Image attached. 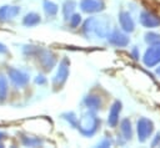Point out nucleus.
<instances>
[{"label":"nucleus","instance_id":"nucleus-1","mask_svg":"<svg viewBox=\"0 0 160 148\" xmlns=\"http://www.w3.org/2000/svg\"><path fill=\"white\" fill-rule=\"evenodd\" d=\"M84 34L89 37L91 35H96L99 37H104L109 35V29L108 24L104 19H98V17H90L84 22L82 26Z\"/></svg>","mask_w":160,"mask_h":148},{"label":"nucleus","instance_id":"nucleus-4","mask_svg":"<svg viewBox=\"0 0 160 148\" xmlns=\"http://www.w3.org/2000/svg\"><path fill=\"white\" fill-rule=\"evenodd\" d=\"M68 76H69V60L65 57L60 61L59 67H58V72L52 80V86L55 87V90L61 88V86L65 83Z\"/></svg>","mask_w":160,"mask_h":148},{"label":"nucleus","instance_id":"nucleus-29","mask_svg":"<svg viewBox=\"0 0 160 148\" xmlns=\"http://www.w3.org/2000/svg\"><path fill=\"white\" fill-rule=\"evenodd\" d=\"M158 73H159V75H160V67H159V68H158Z\"/></svg>","mask_w":160,"mask_h":148},{"label":"nucleus","instance_id":"nucleus-6","mask_svg":"<svg viewBox=\"0 0 160 148\" xmlns=\"http://www.w3.org/2000/svg\"><path fill=\"white\" fill-rule=\"evenodd\" d=\"M80 7L84 12H99L104 10L105 2L104 0H81L80 1Z\"/></svg>","mask_w":160,"mask_h":148},{"label":"nucleus","instance_id":"nucleus-11","mask_svg":"<svg viewBox=\"0 0 160 148\" xmlns=\"http://www.w3.org/2000/svg\"><path fill=\"white\" fill-rule=\"evenodd\" d=\"M121 111V103L119 101H116L111 108H110V112H109V118H108V122L111 127H115L118 121H119V113Z\"/></svg>","mask_w":160,"mask_h":148},{"label":"nucleus","instance_id":"nucleus-12","mask_svg":"<svg viewBox=\"0 0 160 148\" xmlns=\"http://www.w3.org/2000/svg\"><path fill=\"white\" fill-rule=\"evenodd\" d=\"M41 21V17L38 12H28L24 17H22V25L26 27H34L36 25H39Z\"/></svg>","mask_w":160,"mask_h":148},{"label":"nucleus","instance_id":"nucleus-23","mask_svg":"<svg viewBox=\"0 0 160 148\" xmlns=\"http://www.w3.org/2000/svg\"><path fill=\"white\" fill-rule=\"evenodd\" d=\"M146 41L148 42H159L160 41V35H156V34H148L146 35Z\"/></svg>","mask_w":160,"mask_h":148},{"label":"nucleus","instance_id":"nucleus-13","mask_svg":"<svg viewBox=\"0 0 160 148\" xmlns=\"http://www.w3.org/2000/svg\"><path fill=\"white\" fill-rule=\"evenodd\" d=\"M140 21L146 27H154V26H158L160 24V19L158 16L150 14V12H142L141 17H140Z\"/></svg>","mask_w":160,"mask_h":148},{"label":"nucleus","instance_id":"nucleus-24","mask_svg":"<svg viewBox=\"0 0 160 148\" xmlns=\"http://www.w3.org/2000/svg\"><path fill=\"white\" fill-rule=\"evenodd\" d=\"M35 83L36 85H45L46 83V78L42 75H39V76L35 77Z\"/></svg>","mask_w":160,"mask_h":148},{"label":"nucleus","instance_id":"nucleus-28","mask_svg":"<svg viewBox=\"0 0 160 148\" xmlns=\"http://www.w3.org/2000/svg\"><path fill=\"white\" fill-rule=\"evenodd\" d=\"M2 147H4V143H2L1 141H0V148H2Z\"/></svg>","mask_w":160,"mask_h":148},{"label":"nucleus","instance_id":"nucleus-5","mask_svg":"<svg viewBox=\"0 0 160 148\" xmlns=\"http://www.w3.org/2000/svg\"><path fill=\"white\" fill-rule=\"evenodd\" d=\"M36 55H39L40 65L42 66V68L45 71H50L54 67V65L56 63V56L51 51H49V50H41V49H39V51H38Z\"/></svg>","mask_w":160,"mask_h":148},{"label":"nucleus","instance_id":"nucleus-3","mask_svg":"<svg viewBox=\"0 0 160 148\" xmlns=\"http://www.w3.org/2000/svg\"><path fill=\"white\" fill-rule=\"evenodd\" d=\"M8 77L9 80L11 81V83L16 87V88H22L25 87L28 83H29V73L21 71V70H18V68H14V67H8Z\"/></svg>","mask_w":160,"mask_h":148},{"label":"nucleus","instance_id":"nucleus-22","mask_svg":"<svg viewBox=\"0 0 160 148\" xmlns=\"http://www.w3.org/2000/svg\"><path fill=\"white\" fill-rule=\"evenodd\" d=\"M62 117L64 118H66L72 126H76V122H78V119H76V117H75V114L72 113V112H70V113H64L62 114Z\"/></svg>","mask_w":160,"mask_h":148},{"label":"nucleus","instance_id":"nucleus-19","mask_svg":"<svg viewBox=\"0 0 160 148\" xmlns=\"http://www.w3.org/2000/svg\"><path fill=\"white\" fill-rule=\"evenodd\" d=\"M84 102L88 106V108H90V109H98V108H100V104H101L100 98L96 96H88V97H85Z\"/></svg>","mask_w":160,"mask_h":148},{"label":"nucleus","instance_id":"nucleus-17","mask_svg":"<svg viewBox=\"0 0 160 148\" xmlns=\"http://www.w3.org/2000/svg\"><path fill=\"white\" fill-rule=\"evenodd\" d=\"M42 6H44V11H45V14L48 16H55L58 14L59 6L55 2H52L51 0H44Z\"/></svg>","mask_w":160,"mask_h":148},{"label":"nucleus","instance_id":"nucleus-21","mask_svg":"<svg viewBox=\"0 0 160 148\" xmlns=\"http://www.w3.org/2000/svg\"><path fill=\"white\" fill-rule=\"evenodd\" d=\"M80 22H81V16H80L79 14H72V15L70 16V19H69V24H70V26H71L72 29L78 27V26L80 25Z\"/></svg>","mask_w":160,"mask_h":148},{"label":"nucleus","instance_id":"nucleus-27","mask_svg":"<svg viewBox=\"0 0 160 148\" xmlns=\"http://www.w3.org/2000/svg\"><path fill=\"white\" fill-rule=\"evenodd\" d=\"M6 137H8V134H6L5 132H1V131H0V141H2V139H5Z\"/></svg>","mask_w":160,"mask_h":148},{"label":"nucleus","instance_id":"nucleus-14","mask_svg":"<svg viewBox=\"0 0 160 148\" xmlns=\"http://www.w3.org/2000/svg\"><path fill=\"white\" fill-rule=\"evenodd\" d=\"M20 141L21 144L25 147H38V146H42V139H40L39 137H32V136H28V134H20Z\"/></svg>","mask_w":160,"mask_h":148},{"label":"nucleus","instance_id":"nucleus-25","mask_svg":"<svg viewBox=\"0 0 160 148\" xmlns=\"http://www.w3.org/2000/svg\"><path fill=\"white\" fill-rule=\"evenodd\" d=\"M110 144H111V141L106 138V139H104L102 142H100V143H99V147H109Z\"/></svg>","mask_w":160,"mask_h":148},{"label":"nucleus","instance_id":"nucleus-7","mask_svg":"<svg viewBox=\"0 0 160 148\" xmlns=\"http://www.w3.org/2000/svg\"><path fill=\"white\" fill-rule=\"evenodd\" d=\"M160 61V44L156 42L155 46H151L148 49L145 56H144V62L146 66H154Z\"/></svg>","mask_w":160,"mask_h":148},{"label":"nucleus","instance_id":"nucleus-20","mask_svg":"<svg viewBox=\"0 0 160 148\" xmlns=\"http://www.w3.org/2000/svg\"><path fill=\"white\" fill-rule=\"evenodd\" d=\"M120 129H121V132H122V134H124V137H125L126 139H129V138L131 137V126H130L129 119H124V121L121 122Z\"/></svg>","mask_w":160,"mask_h":148},{"label":"nucleus","instance_id":"nucleus-8","mask_svg":"<svg viewBox=\"0 0 160 148\" xmlns=\"http://www.w3.org/2000/svg\"><path fill=\"white\" fill-rule=\"evenodd\" d=\"M20 14V6L4 5L0 7V21H8L16 17Z\"/></svg>","mask_w":160,"mask_h":148},{"label":"nucleus","instance_id":"nucleus-9","mask_svg":"<svg viewBox=\"0 0 160 148\" xmlns=\"http://www.w3.org/2000/svg\"><path fill=\"white\" fill-rule=\"evenodd\" d=\"M151 131H152V123L149 119L141 118L138 122V134L140 137V141H145L150 136Z\"/></svg>","mask_w":160,"mask_h":148},{"label":"nucleus","instance_id":"nucleus-16","mask_svg":"<svg viewBox=\"0 0 160 148\" xmlns=\"http://www.w3.org/2000/svg\"><path fill=\"white\" fill-rule=\"evenodd\" d=\"M76 7V2L74 0H65L64 5H62V15L65 20H69L70 16L74 14V10Z\"/></svg>","mask_w":160,"mask_h":148},{"label":"nucleus","instance_id":"nucleus-26","mask_svg":"<svg viewBox=\"0 0 160 148\" xmlns=\"http://www.w3.org/2000/svg\"><path fill=\"white\" fill-rule=\"evenodd\" d=\"M6 52H8V47H6L4 44H1V42H0V55L6 53Z\"/></svg>","mask_w":160,"mask_h":148},{"label":"nucleus","instance_id":"nucleus-18","mask_svg":"<svg viewBox=\"0 0 160 148\" xmlns=\"http://www.w3.org/2000/svg\"><path fill=\"white\" fill-rule=\"evenodd\" d=\"M9 91V85H8V77L5 75L0 73V102H4Z\"/></svg>","mask_w":160,"mask_h":148},{"label":"nucleus","instance_id":"nucleus-10","mask_svg":"<svg viewBox=\"0 0 160 148\" xmlns=\"http://www.w3.org/2000/svg\"><path fill=\"white\" fill-rule=\"evenodd\" d=\"M108 39H109V42L112 44V45H115V46H125L129 42V39L124 34H121L120 31H118V30H115L111 34H109L108 35Z\"/></svg>","mask_w":160,"mask_h":148},{"label":"nucleus","instance_id":"nucleus-2","mask_svg":"<svg viewBox=\"0 0 160 148\" xmlns=\"http://www.w3.org/2000/svg\"><path fill=\"white\" fill-rule=\"evenodd\" d=\"M99 124H100V121L91 112L84 114L82 117H80L79 122H76V126H78L79 131L84 136H92L98 131Z\"/></svg>","mask_w":160,"mask_h":148},{"label":"nucleus","instance_id":"nucleus-15","mask_svg":"<svg viewBox=\"0 0 160 148\" xmlns=\"http://www.w3.org/2000/svg\"><path fill=\"white\" fill-rule=\"evenodd\" d=\"M119 21H120V25L121 27L125 30V31H132L134 30V21L130 17V15L125 11H122L119 16Z\"/></svg>","mask_w":160,"mask_h":148}]
</instances>
